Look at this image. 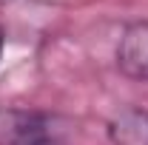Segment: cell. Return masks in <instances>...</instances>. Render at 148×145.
<instances>
[{"instance_id": "2", "label": "cell", "mask_w": 148, "mask_h": 145, "mask_svg": "<svg viewBox=\"0 0 148 145\" xmlns=\"http://www.w3.org/2000/svg\"><path fill=\"white\" fill-rule=\"evenodd\" d=\"M117 68L128 80L148 83V20H134L123 29L117 40Z\"/></svg>"}, {"instance_id": "3", "label": "cell", "mask_w": 148, "mask_h": 145, "mask_svg": "<svg viewBox=\"0 0 148 145\" xmlns=\"http://www.w3.org/2000/svg\"><path fill=\"white\" fill-rule=\"evenodd\" d=\"M106 137L111 145H148V108H128L117 111L106 125Z\"/></svg>"}, {"instance_id": "1", "label": "cell", "mask_w": 148, "mask_h": 145, "mask_svg": "<svg viewBox=\"0 0 148 145\" xmlns=\"http://www.w3.org/2000/svg\"><path fill=\"white\" fill-rule=\"evenodd\" d=\"M54 120L37 108L0 105V145H51Z\"/></svg>"}, {"instance_id": "4", "label": "cell", "mask_w": 148, "mask_h": 145, "mask_svg": "<svg viewBox=\"0 0 148 145\" xmlns=\"http://www.w3.org/2000/svg\"><path fill=\"white\" fill-rule=\"evenodd\" d=\"M0 51H3V31H0Z\"/></svg>"}]
</instances>
